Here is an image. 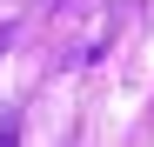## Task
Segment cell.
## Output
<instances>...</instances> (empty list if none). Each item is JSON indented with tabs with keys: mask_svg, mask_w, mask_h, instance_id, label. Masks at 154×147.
<instances>
[{
	"mask_svg": "<svg viewBox=\"0 0 154 147\" xmlns=\"http://www.w3.org/2000/svg\"><path fill=\"white\" fill-rule=\"evenodd\" d=\"M0 147H20V107H0Z\"/></svg>",
	"mask_w": 154,
	"mask_h": 147,
	"instance_id": "6da1fadb",
	"label": "cell"
},
{
	"mask_svg": "<svg viewBox=\"0 0 154 147\" xmlns=\"http://www.w3.org/2000/svg\"><path fill=\"white\" fill-rule=\"evenodd\" d=\"M7 40H14V34H7V27H0V47H7Z\"/></svg>",
	"mask_w": 154,
	"mask_h": 147,
	"instance_id": "7a4b0ae2",
	"label": "cell"
}]
</instances>
